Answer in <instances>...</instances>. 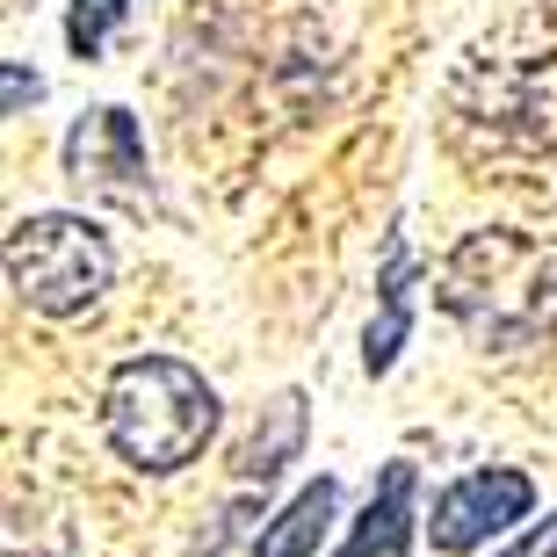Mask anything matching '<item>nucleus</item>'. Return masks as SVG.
I'll return each mask as SVG.
<instances>
[{"instance_id":"1","label":"nucleus","mask_w":557,"mask_h":557,"mask_svg":"<svg viewBox=\"0 0 557 557\" xmlns=\"http://www.w3.org/2000/svg\"><path fill=\"white\" fill-rule=\"evenodd\" d=\"M442 311L485 355L536 348L557 326V261L529 232H507V225L463 232L442 261Z\"/></svg>"},{"instance_id":"2","label":"nucleus","mask_w":557,"mask_h":557,"mask_svg":"<svg viewBox=\"0 0 557 557\" xmlns=\"http://www.w3.org/2000/svg\"><path fill=\"white\" fill-rule=\"evenodd\" d=\"M218 420H225L218 384L203 370H188L182 355H131L102 384L109 449L145 478H174L182 463H196L210 449Z\"/></svg>"},{"instance_id":"3","label":"nucleus","mask_w":557,"mask_h":557,"mask_svg":"<svg viewBox=\"0 0 557 557\" xmlns=\"http://www.w3.org/2000/svg\"><path fill=\"white\" fill-rule=\"evenodd\" d=\"M8 283L44 319H81L116 283V247L81 210H37L8 232Z\"/></svg>"},{"instance_id":"4","label":"nucleus","mask_w":557,"mask_h":557,"mask_svg":"<svg viewBox=\"0 0 557 557\" xmlns=\"http://www.w3.org/2000/svg\"><path fill=\"white\" fill-rule=\"evenodd\" d=\"M536 515V478L515 471V463H493V471H463L456 485L434 493V515H428V536L442 557H471L485 550L493 536L521 529Z\"/></svg>"},{"instance_id":"5","label":"nucleus","mask_w":557,"mask_h":557,"mask_svg":"<svg viewBox=\"0 0 557 557\" xmlns=\"http://www.w3.org/2000/svg\"><path fill=\"white\" fill-rule=\"evenodd\" d=\"M65 174L102 196V203H145L152 182H145V138H138V116L131 109H87L81 124L65 131Z\"/></svg>"},{"instance_id":"6","label":"nucleus","mask_w":557,"mask_h":557,"mask_svg":"<svg viewBox=\"0 0 557 557\" xmlns=\"http://www.w3.org/2000/svg\"><path fill=\"white\" fill-rule=\"evenodd\" d=\"M413 493H420L413 463H384L376 493L362 499V515L348 521V536H341V550H333V557H413V529H420Z\"/></svg>"},{"instance_id":"7","label":"nucleus","mask_w":557,"mask_h":557,"mask_svg":"<svg viewBox=\"0 0 557 557\" xmlns=\"http://www.w3.org/2000/svg\"><path fill=\"white\" fill-rule=\"evenodd\" d=\"M305 428H311V413H305V392H275L261 413H253V428H247V442L232 449V471L247 478V485H275V478L305 456Z\"/></svg>"},{"instance_id":"8","label":"nucleus","mask_w":557,"mask_h":557,"mask_svg":"<svg viewBox=\"0 0 557 557\" xmlns=\"http://www.w3.org/2000/svg\"><path fill=\"white\" fill-rule=\"evenodd\" d=\"M333 515H341V478H311V485H297V493L261 521V536H253L247 557H319Z\"/></svg>"},{"instance_id":"9","label":"nucleus","mask_w":557,"mask_h":557,"mask_svg":"<svg viewBox=\"0 0 557 557\" xmlns=\"http://www.w3.org/2000/svg\"><path fill=\"white\" fill-rule=\"evenodd\" d=\"M413 275H420V261H413V247L406 239H392V253H384V311L370 319V333H362V370L370 376H384L398 362V348H406V333H413Z\"/></svg>"},{"instance_id":"10","label":"nucleus","mask_w":557,"mask_h":557,"mask_svg":"<svg viewBox=\"0 0 557 557\" xmlns=\"http://www.w3.org/2000/svg\"><path fill=\"white\" fill-rule=\"evenodd\" d=\"M116 22H124V0H73V15H65V44H73V59H95Z\"/></svg>"},{"instance_id":"11","label":"nucleus","mask_w":557,"mask_h":557,"mask_svg":"<svg viewBox=\"0 0 557 557\" xmlns=\"http://www.w3.org/2000/svg\"><path fill=\"white\" fill-rule=\"evenodd\" d=\"M493 557H557V515H550V521H536L529 536H515L507 550H493Z\"/></svg>"},{"instance_id":"12","label":"nucleus","mask_w":557,"mask_h":557,"mask_svg":"<svg viewBox=\"0 0 557 557\" xmlns=\"http://www.w3.org/2000/svg\"><path fill=\"white\" fill-rule=\"evenodd\" d=\"M44 87H37V73H22L15 59H8V116H22V102H37Z\"/></svg>"}]
</instances>
